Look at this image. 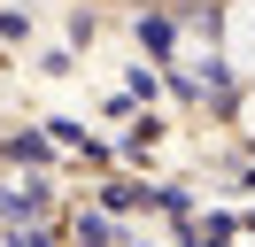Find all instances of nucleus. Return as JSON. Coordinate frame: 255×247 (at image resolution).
Listing matches in <instances>:
<instances>
[{
    "mask_svg": "<svg viewBox=\"0 0 255 247\" xmlns=\"http://www.w3.org/2000/svg\"><path fill=\"white\" fill-rule=\"evenodd\" d=\"M224 62L255 77V0H232V15H224Z\"/></svg>",
    "mask_w": 255,
    "mask_h": 247,
    "instance_id": "f257e3e1",
    "label": "nucleus"
},
{
    "mask_svg": "<svg viewBox=\"0 0 255 247\" xmlns=\"http://www.w3.org/2000/svg\"><path fill=\"white\" fill-rule=\"evenodd\" d=\"M240 124H248V131H255V93H248V108H240Z\"/></svg>",
    "mask_w": 255,
    "mask_h": 247,
    "instance_id": "f03ea898",
    "label": "nucleus"
}]
</instances>
